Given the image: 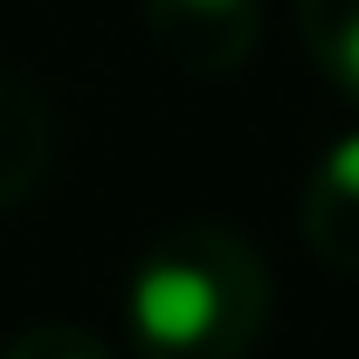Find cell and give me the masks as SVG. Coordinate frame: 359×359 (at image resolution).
I'll return each mask as SVG.
<instances>
[{"mask_svg": "<svg viewBox=\"0 0 359 359\" xmlns=\"http://www.w3.org/2000/svg\"><path fill=\"white\" fill-rule=\"evenodd\" d=\"M138 359H249L269 332V269L228 222H173L125 283Z\"/></svg>", "mask_w": 359, "mask_h": 359, "instance_id": "1", "label": "cell"}, {"mask_svg": "<svg viewBox=\"0 0 359 359\" xmlns=\"http://www.w3.org/2000/svg\"><path fill=\"white\" fill-rule=\"evenodd\" d=\"M145 35L187 76H228L263 42V0H145Z\"/></svg>", "mask_w": 359, "mask_h": 359, "instance_id": "2", "label": "cell"}, {"mask_svg": "<svg viewBox=\"0 0 359 359\" xmlns=\"http://www.w3.org/2000/svg\"><path fill=\"white\" fill-rule=\"evenodd\" d=\"M297 222H304V242H311V256L325 269L359 276V132L325 145V159L304 180Z\"/></svg>", "mask_w": 359, "mask_h": 359, "instance_id": "3", "label": "cell"}, {"mask_svg": "<svg viewBox=\"0 0 359 359\" xmlns=\"http://www.w3.org/2000/svg\"><path fill=\"white\" fill-rule=\"evenodd\" d=\"M48 152H55V125H48L42 90L14 69H0V215L42 187Z\"/></svg>", "mask_w": 359, "mask_h": 359, "instance_id": "4", "label": "cell"}, {"mask_svg": "<svg viewBox=\"0 0 359 359\" xmlns=\"http://www.w3.org/2000/svg\"><path fill=\"white\" fill-rule=\"evenodd\" d=\"M297 35L318 69L359 97V0H297Z\"/></svg>", "mask_w": 359, "mask_h": 359, "instance_id": "5", "label": "cell"}, {"mask_svg": "<svg viewBox=\"0 0 359 359\" xmlns=\"http://www.w3.org/2000/svg\"><path fill=\"white\" fill-rule=\"evenodd\" d=\"M0 359H125L104 332H90V325H69V318H42V325H21Z\"/></svg>", "mask_w": 359, "mask_h": 359, "instance_id": "6", "label": "cell"}]
</instances>
